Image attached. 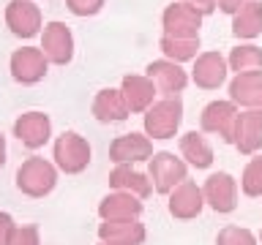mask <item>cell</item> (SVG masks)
I'll list each match as a JSON object with an SVG mask.
<instances>
[{
  "instance_id": "obj_1",
  "label": "cell",
  "mask_w": 262,
  "mask_h": 245,
  "mask_svg": "<svg viewBox=\"0 0 262 245\" xmlns=\"http://www.w3.org/2000/svg\"><path fill=\"white\" fill-rule=\"evenodd\" d=\"M57 185V169L47 158H33L22 161V166L16 169V188L30 196V199H44L47 193H52Z\"/></svg>"
},
{
  "instance_id": "obj_2",
  "label": "cell",
  "mask_w": 262,
  "mask_h": 245,
  "mask_svg": "<svg viewBox=\"0 0 262 245\" xmlns=\"http://www.w3.org/2000/svg\"><path fill=\"white\" fill-rule=\"evenodd\" d=\"M147 180L156 193L169 196V191H175L183 180H188V163L167 150L153 153V158L147 161Z\"/></svg>"
},
{
  "instance_id": "obj_3",
  "label": "cell",
  "mask_w": 262,
  "mask_h": 245,
  "mask_svg": "<svg viewBox=\"0 0 262 245\" xmlns=\"http://www.w3.org/2000/svg\"><path fill=\"white\" fill-rule=\"evenodd\" d=\"M180 122H183V101L178 95L153 101V106L145 112V134L153 139H172L178 134Z\"/></svg>"
},
{
  "instance_id": "obj_4",
  "label": "cell",
  "mask_w": 262,
  "mask_h": 245,
  "mask_svg": "<svg viewBox=\"0 0 262 245\" xmlns=\"http://www.w3.org/2000/svg\"><path fill=\"white\" fill-rule=\"evenodd\" d=\"M52 158H55V166L60 172H66V175H79L90 163V144L85 136L74 134V131H66V134H60L55 139Z\"/></svg>"
},
{
  "instance_id": "obj_5",
  "label": "cell",
  "mask_w": 262,
  "mask_h": 245,
  "mask_svg": "<svg viewBox=\"0 0 262 245\" xmlns=\"http://www.w3.org/2000/svg\"><path fill=\"white\" fill-rule=\"evenodd\" d=\"M202 196L205 204L219 212V215H227V212H235L237 207V183L232 175L227 172H213V175L202 183Z\"/></svg>"
},
{
  "instance_id": "obj_6",
  "label": "cell",
  "mask_w": 262,
  "mask_h": 245,
  "mask_svg": "<svg viewBox=\"0 0 262 245\" xmlns=\"http://www.w3.org/2000/svg\"><path fill=\"white\" fill-rule=\"evenodd\" d=\"M161 24H164V36L172 38H200V28H202V14L196 8L186 6V3H172L164 8L161 14Z\"/></svg>"
},
{
  "instance_id": "obj_7",
  "label": "cell",
  "mask_w": 262,
  "mask_h": 245,
  "mask_svg": "<svg viewBox=\"0 0 262 245\" xmlns=\"http://www.w3.org/2000/svg\"><path fill=\"white\" fill-rule=\"evenodd\" d=\"M235 120H237V106L232 101H210L200 114V128L202 134H216L221 136V142L232 144Z\"/></svg>"
},
{
  "instance_id": "obj_8",
  "label": "cell",
  "mask_w": 262,
  "mask_h": 245,
  "mask_svg": "<svg viewBox=\"0 0 262 245\" xmlns=\"http://www.w3.org/2000/svg\"><path fill=\"white\" fill-rule=\"evenodd\" d=\"M41 52H44L47 63L52 65H69L74 57V36L69 30V24L63 22H49L44 24V33H41Z\"/></svg>"
},
{
  "instance_id": "obj_9",
  "label": "cell",
  "mask_w": 262,
  "mask_h": 245,
  "mask_svg": "<svg viewBox=\"0 0 262 245\" xmlns=\"http://www.w3.org/2000/svg\"><path fill=\"white\" fill-rule=\"evenodd\" d=\"M6 24L16 38H33L41 33V8L33 0H11L6 6Z\"/></svg>"
},
{
  "instance_id": "obj_10",
  "label": "cell",
  "mask_w": 262,
  "mask_h": 245,
  "mask_svg": "<svg viewBox=\"0 0 262 245\" xmlns=\"http://www.w3.org/2000/svg\"><path fill=\"white\" fill-rule=\"evenodd\" d=\"M14 136L28 150H38L52 139V120L44 112H25L14 120Z\"/></svg>"
},
{
  "instance_id": "obj_11",
  "label": "cell",
  "mask_w": 262,
  "mask_h": 245,
  "mask_svg": "<svg viewBox=\"0 0 262 245\" xmlns=\"http://www.w3.org/2000/svg\"><path fill=\"white\" fill-rule=\"evenodd\" d=\"M8 68H11V77L19 82V85H36V82H41L47 77L49 63H47V57L38 46H22L11 55Z\"/></svg>"
},
{
  "instance_id": "obj_12",
  "label": "cell",
  "mask_w": 262,
  "mask_h": 245,
  "mask_svg": "<svg viewBox=\"0 0 262 245\" xmlns=\"http://www.w3.org/2000/svg\"><path fill=\"white\" fill-rule=\"evenodd\" d=\"M232 144L241 155H257L262 147V109H243L237 112Z\"/></svg>"
},
{
  "instance_id": "obj_13",
  "label": "cell",
  "mask_w": 262,
  "mask_h": 245,
  "mask_svg": "<svg viewBox=\"0 0 262 245\" xmlns=\"http://www.w3.org/2000/svg\"><path fill=\"white\" fill-rule=\"evenodd\" d=\"M227 71H229V65L221 52H202L194 57L191 79L202 90H219L227 82Z\"/></svg>"
},
{
  "instance_id": "obj_14",
  "label": "cell",
  "mask_w": 262,
  "mask_h": 245,
  "mask_svg": "<svg viewBox=\"0 0 262 245\" xmlns=\"http://www.w3.org/2000/svg\"><path fill=\"white\" fill-rule=\"evenodd\" d=\"M169 215L178 218V220H194L196 215L202 212L205 207V196H202V188L194 183V180H183L175 191H169Z\"/></svg>"
},
{
  "instance_id": "obj_15",
  "label": "cell",
  "mask_w": 262,
  "mask_h": 245,
  "mask_svg": "<svg viewBox=\"0 0 262 245\" xmlns=\"http://www.w3.org/2000/svg\"><path fill=\"white\" fill-rule=\"evenodd\" d=\"M110 158L118 163H126V166H131V163H139V161H150L153 158V142L150 136H142V134H123L118 139H112L110 144Z\"/></svg>"
},
{
  "instance_id": "obj_16",
  "label": "cell",
  "mask_w": 262,
  "mask_h": 245,
  "mask_svg": "<svg viewBox=\"0 0 262 245\" xmlns=\"http://www.w3.org/2000/svg\"><path fill=\"white\" fill-rule=\"evenodd\" d=\"M147 79L156 85L159 93H164V98L183 93L186 85H188V74L180 68V63H172V60H167V57H164V60L147 63Z\"/></svg>"
},
{
  "instance_id": "obj_17",
  "label": "cell",
  "mask_w": 262,
  "mask_h": 245,
  "mask_svg": "<svg viewBox=\"0 0 262 245\" xmlns=\"http://www.w3.org/2000/svg\"><path fill=\"white\" fill-rule=\"evenodd\" d=\"M145 226L139 218H123V220H104L98 226V240L110 245H142L145 242Z\"/></svg>"
},
{
  "instance_id": "obj_18",
  "label": "cell",
  "mask_w": 262,
  "mask_h": 245,
  "mask_svg": "<svg viewBox=\"0 0 262 245\" xmlns=\"http://www.w3.org/2000/svg\"><path fill=\"white\" fill-rule=\"evenodd\" d=\"M229 101L243 109H262V71L235 74L229 82Z\"/></svg>"
},
{
  "instance_id": "obj_19",
  "label": "cell",
  "mask_w": 262,
  "mask_h": 245,
  "mask_svg": "<svg viewBox=\"0 0 262 245\" xmlns=\"http://www.w3.org/2000/svg\"><path fill=\"white\" fill-rule=\"evenodd\" d=\"M120 93L123 101H126L128 112H147L156 101V85L147 77H139V74H128L120 82Z\"/></svg>"
},
{
  "instance_id": "obj_20",
  "label": "cell",
  "mask_w": 262,
  "mask_h": 245,
  "mask_svg": "<svg viewBox=\"0 0 262 245\" xmlns=\"http://www.w3.org/2000/svg\"><path fill=\"white\" fill-rule=\"evenodd\" d=\"M98 215L101 220H123V218H139L142 215V199L123 191L106 193L101 202H98Z\"/></svg>"
},
{
  "instance_id": "obj_21",
  "label": "cell",
  "mask_w": 262,
  "mask_h": 245,
  "mask_svg": "<svg viewBox=\"0 0 262 245\" xmlns=\"http://www.w3.org/2000/svg\"><path fill=\"white\" fill-rule=\"evenodd\" d=\"M90 109H93V117L98 122H123L131 114L126 101H123V93H120V90H115V87L98 90Z\"/></svg>"
},
{
  "instance_id": "obj_22",
  "label": "cell",
  "mask_w": 262,
  "mask_h": 245,
  "mask_svg": "<svg viewBox=\"0 0 262 245\" xmlns=\"http://www.w3.org/2000/svg\"><path fill=\"white\" fill-rule=\"evenodd\" d=\"M180 158H183L188 166H194V169H210L213 166V147L210 142L205 139L200 131H188V134L180 136Z\"/></svg>"
},
{
  "instance_id": "obj_23",
  "label": "cell",
  "mask_w": 262,
  "mask_h": 245,
  "mask_svg": "<svg viewBox=\"0 0 262 245\" xmlns=\"http://www.w3.org/2000/svg\"><path fill=\"white\" fill-rule=\"evenodd\" d=\"M110 185L115 191L137 196V199H147V196L153 193V185H150V180H147V175L126 166V163H120V166H115L110 172Z\"/></svg>"
},
{
  "instance_id": "obj_24",
  "label": "cell",
  "mask_w": 262,
  "mask_h": 245,
  "mask_svg": "<svg viewBox=\"0 0 262 245\" xmlns=\"http://www.w3.org/2000/svg\"><path fill=\"white\" fill-rule=\"evenodd\" d=\"M259 33H262V0H251L232 14V36L251 41Z\"/></svg>"
},
{
  "instance_id": "obj_25",
  "label": "cell",
  "mask_w": 262,
  "mask_h": 245,
  "mask_svg": "<svg viewBox=\"0 0 262 245\" xmlns=\"http://www.w3.org/2000/svg\"><path fill=\"white\" fill-rule=\"evenodd\" d=\"M227 65L229 71L235 74H254V71H262V49L254 46V44H241L235 46L227 57Z\"/></svg>"
},
{
  "instance_id": "obj_26",
  "label": "cell",
  "mask_w": 262,
  "mask_h": 245,
  "mask_svg": "<svg viewBox=\"0 0 262 245\" xmlns=\"http://www.w3.org/2000/svg\"><path fill=\"white\" fill-rule=\"evenodd\" d=\"M159 49L164 52V57L172 63H186L194 60L200 55V38H172V36H161Z\"/></svg>"
},
{
  "instance_id": "obj_27",
  "label": "cell",
  "mask_w": 262,
  "mask_h": 245,
  "mask_svg": "<svg viewBox=\"0 0 262 245\" xmlns=\"http://www.w3.org/2000/svg\"><path fill=\"white\" fill-rule=\"evenodd\" d=\"M241 191L251 199L262 196V153L254 155V158L243 166V175H241Z\"/></svg>"
},
{
  "instance_id": "obj_28",
  "label": "cell",
  "mask_w": 262,
  "mask_h": 245,
  "mask_svg": "<svg viewBox=\"0 0 262 245\" xmlns=\"http://www.w3.org/2000/svg\"><path fill=\"white\" fill-rule=\"evenodd\" d=\"M216 245H259V240L243 226H224L216 234Z\"/></svg>"
},
{
  "instance_id": "obj_29",
  "label": "cell",
  "mask_w": 262,
  "mask_h": 245,
  "mask_svg": "<svg viewBox=\"0 0 262 245\" xmlns=\"http://www.w3.org/2000/svg\"><path fill=\"white\" fill-rule=\"evenodd\" d=\"M8 245H41L38 229L36 226H14L11 237H8Z\"/></svg>"
},
{
  "instance_id": "obj_30",
  "label": "cell",
  "mask_w": 262,
  "mask_h": 245,
  "mask_svg": "<svg viewBox=\"0 0 262 245\" xmlns=\"http://www.w3.org/2000/svg\"><path fill=\"white\" fill-rule=\"evenodd\" d=\"M104 3L106 0H66V6L74 16H93L104 8Z\"/></svg>"
},
{
  "instance_id": "obj_31",
  "label": "cell",
  "mask_w": 262,
  "mask_h": 245,
  "mask_svg": "<svg viewBox=\"0 0 262 245\" xmlns=\"http://www.w3.org/2000/svg\"><path fill=\"white\" fill-rule=\"evenodd\" d=\"M14 218L8 215V212H0V245H8V237L14 232Z\"/></svg>"
},
{
  "instance_id": "obj_32",
  "label": "cell",
  "mask_w": 262,
  "mask_h": 245,
  "mask_svg": "<svg viewBox=\"0 0 262 245\" xmlns=\"http://www.w3.org/2000/svg\"><path fill=\"white\" fill-rule=\"evenodd\" d=\"M180 3L196 8V11H200L202 16H210L213 11H216V0H180Z\"/></svg>"
},
{
  "instance_id": "obj_33",
  "label": "cell",
  "mask_w": 262,
  "mask_h": 245,
  "mask_svg": "<svg viewBox=\"0 0 262 245\" xmlns=\"http://www.w3.org/2000/svg\"><path fill=\"white\" fill-rule=\"evenodd\" d=\"M246 3H251V0H216V8L219 11H224V14H235L241 6Z\"/></svg>"
},
{
  "instance_id": "obj_34",
  "label": "cell",
  "mask_w": 262,
  "mask_h": 245,
  "mask_svg": "<svg viewBox=\"0 0 262 245\" xmlns=\"http://www.w3.org/2000/svg\"><path fill=\"white\" fill-rule=\"evenodd\" d=\"M6 163V136L0 134V166Z\"/></svg>"
},
{
  "instance_id": "obj_35",
  "label": "cell",
  "mask_w": 262,
  "mask_h": 245,
  "mask_svg": "<svg viewBox=\"0 0 262 245\" xmlns=\"http://www.w3.org/2000/svg\"><path fill=\"white\" fill-rule=\"evenodd\" d=\"M257 240H259V242H262V229H259V237H257Z\"/></svg>"
},
{
  "instance_id": "obj_36",
  "label": "cell",
  "mask_w": 262,
  "mask_h": 245,
  "mask_svg": "<svg viewBox=\"0 0 262 245\" xmlns=\"http://www.w3.org/2000/svg\"><path fill=\"white\" fill-rule=\"evenodd\" d=\"M101 245H110V242H101Z\"/></svg>"
}]
</instances>
